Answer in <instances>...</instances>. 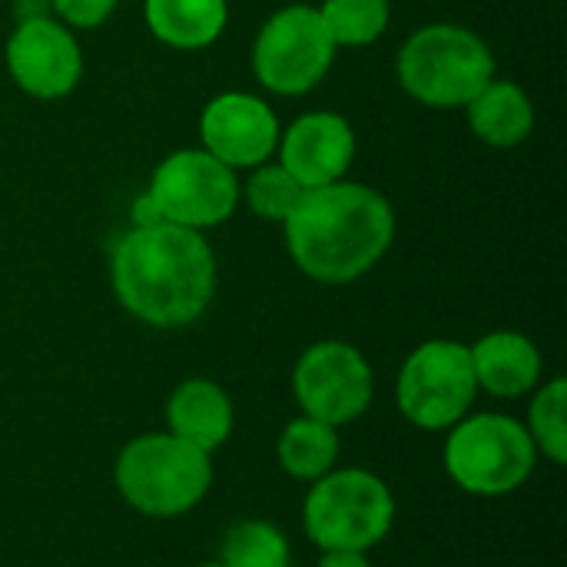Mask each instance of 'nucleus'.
I'll return each mask as SVG.
<instances>
[{"mask_svg":"<svg viewBox=\"0 0 567 567\" xmlns=\"http://www.w3.org/2000/svg\"><path fill=\"white\" fill-rule=\"evenodd\" d=\"M120 306L146 326L179 329L196 322L216 292V256L203 233L173 223L130 226L110 259Z\"/></svg>","mask_w":567,"mask_h":567,"instance_id":"f257e3e1","label":"nucleus"},{"mask_svg":"<svg viewBox=\"0 0 567 567\" xmlns=\"http://www.w3.org/2000/svg\"><path fill=\"white\" fill-rule=\"evenodd\" d=\"M292 262L316 282L346 286L382 262L395 239L392 203L365 183L302 189L282 223Z\"/></svg>","mask_w":567,"mask_h":567,"instance_id":"f03ea898","label":"nucleus"},{"mask_svg":"<svg viewBox=\"0 0 567 567\" xmlns=\"http://www.w3.org/2000/svg\"><path fill=\"white\" fill-rule=\"evenodd\" d=\"M395 73L402 90L422 106L458 110L495 80V53L468 27L429 23L402 43Z\"/></svg>","mask_w":567,"mask_h":567,"instance_id":"7ed1b4c3","label":"nucleus"},{"mask_svg":"<svg viewBox=\"0 0 567 567\" xmlns=\"http://www.w3.org/2000/svg\"><path fill=\"white\" fill-rule=\"evenodd\" d=\"M209 485L213 458L169 432L133 439L116 458V488L123 502L150 518H179L193 512Z\"/></svg>","mask_w":567,"mask_h":567,"instance_id":"20e7f679","label":"nucleus"},{"mask_svg":"<svg viewBox=\"0 0 567 567\" xmlns=\"http://www.w3.org/2000/svg\"><path fill=\"white\" fill-rule=\"evenodd\" d=\"M302 522L322 551H369L395 522L392 488L365 468H332L302 502Z\"/></svg>","mask_w":567,"mask_h":567,"instance_id":"39448f33","label":"nucleus"},{"mask_svg":"<svg viewBox=\"0 0 567 567\" xmlns=\"http://www.w3.org/2000/svg\"><path fill=\"white\" fill-rule=\"evenodd\" d=\"M538 462V449L525 425L508 415H465L445 442L449 478L478 498H505L518 492Z\"/></svg>","mask_w":567,"mask_h":567,"instance_id":"423d86ee","label":"nucleus"},{"mask_svg":"<svg viewBox=\"0 0 567 567\" xmlns=\"http://www.w3.org/2000/svg\"><path fill=\"white\" fill-rule=\"evenodd\" d=\"M478 395L472 352L452 339L422 342L402 365L395 382L399 412L425 432H442L462 422Z\"/></svg>","mask_w":567,"mask_h":567,"instance_id":"0eeeda50","label":"nucleus"},{"mask_svg":"<svg viewBox=\"0 0 567 567\" xmlns=\"http://www.w3.org/2000/svg\"><path fill=\"white\" fill-rule=\"evenodd\" d=\"M336 50L319 10L292 3L262 23L252 47V73L269 93L302 96L326 80Z\"/></svg>","mask_w":567,"mask_h":567,"instance_id":"6e6552de","label":"nucleus"},{"mask_svg":"<svg viewBox=\"0 0 567 567\" xmlns=\"http://www.w3.org/2000/svg\"><path fill=\"white\" fill-rule=\"evenodd\" d=\"M146 196L159 209L163 223L203 233L236 213L239 179L236 169L206 150H176L153 169Z\"/></svg>","mask_w":567,"mask_h":567,"instance_id":"1a4fd4ad","label":"nucleus"},{"mask_svg":"<svg viewBox=\"0 0 567 567\" xmlns=\"http://www.w3.org/2000/svg\"><path fill=\"white\" fill-rule=\"evenodd\" d=\"M375 379L365 355L339 339L309 346L292 369V395L309 419L332 429L362 419L372 405Z\"/></svg>","mask_w":567,"mask_h":567,"instance_id":"9d476101","label":"nucleus"},{"mask_svg":"<svg viewBox=\"0 0 567 567\" xmlns=\"http://www.w3.org/2000/svg\"><path fill=\"white\" fill-rule=\"evenodd\" d=\"M7 70L33 100H60L83 76V53L70 27L50 17H30L7 40Z\"/></svg>","mask_w":567,"mask_h":567,"instance_id":"9b49d317","label":"nucleus"},{"mask_svg":"<svg viewBox=\"0 0 567 567\" xmlns=\"http://www.w3.org/2000/svg\"><path fill=\"white\" fill-rule=\"evenodd\" d=\"M199 136L203 150L229 169H252L276 156L282 126L266 100L233 90L203 106Z\"/></svg>","mask_w":567,"mask_h":567,"instance_id":"f8f14e48","label":"nucleus"},{"mask_svg":"<svg viewBox=\"0 0 567 567\" xmlns=\"http://www.w3.org/2000/svg\"><path fill=\"white\" fill-rule=\"evenodd\" d=\"M355 159V130L346 116L316 110L302 113L279 136V163L299 179V186L339 183Z\"/></svg>","mask_w":567,"mask_h":567,"instance_id":"ddd939ff","label":"nucleus"},{"mask_svg":"<svg viewBox=\"0 0 567 567\" xmlns=\"http://www.w3.org/2000/svg\"><path fill=\"white\" fill-rule=\"evenodd\" d=\"M468 352H472L478 389H485L495 399L528 395L542 382V369H545L542 352L522 332H508V329L488 332L475 346H468Z\"/></svg>","mask_w":567,"mask_h":567,"instance_id":"4468645a","label":"nucleus"},{"mask_svg":"<svg viewBox=\"0 0 567 567\" xmlns=\"http://www.w3.org/2000/svg\"><path fill=\"white\" fill-rule=\"evenodd\" d=\"M233 402L223 385L209 379H186L166 402V425L169 435L196 445L199 452L213 455L233 435Z\"/></svg>","mask_w":567,"mask_h":567,"instance_id":"2eb2a0df","label":"nucleus"},{"mask_svg":"<svg viewBox=\"0 0 567 567\" xmlns=\"http://www.w3.org/2000/svg\"><path fill=\"white\" fill-rule=\"evenodd\" d=\"M468 126L472 133L498 150L518 146L535 130V106L528 93L512 80H488L468 103Z\"/></svg>","mask_w":567,"mask_h":567,"instance_id":"dca6fc26","label":"nucleus"},{"mask_svg":"<svg viewBox=\"0 0 567 567\" xmlns=\"http://www.w3.org/2000/svg\"><path fill=\"white\" fill-rule=\"evenodd\" d=\"M150 33L173 50L213 47L229 23V0H146Z\"/></svg>","mask_w":567,"mask_h":567,"instance_id":"f3484780","label":"nucleus"},{"mask_svg":"<svg viewBox=\"0 0 567 567\" xmlns=\"http://www.w3.org/2000/svg\"><path fill=\"white\" fill-rule=\"evenodd\" d=\"M276 455H279V465L286 468V475H292L299 482H319L322 475L332 472V465L339 458V435L332 425L302 415L282 429V435L276 442Z\"/></svg>","mask_w":567,"mask_h":567,"instance_id":"a211bd4d","label":"nucleus"},{"mask_svg":"<svg viewBox=\"0 0 567 567\" xmlns=\"http://www.w3.org/2000/svg\"><path fill=\"white\" fill-rule=\"evenodd\" d=\"M336 47H369L392 20L389 0H322L316 7Z\"/></svg>","mask_w":567,"mask_h":567,"instance_id":"6ab92c4d","label":"nucleus"},{"mask_svg":"<svg viewBox=\"0 0 567 567\" xmlns=\"http://www.w3.org/2000/svg\"><path fill=\"white\" fill-rule=\"evenodd\" d=\"M219 565L226 567H289L286 535L259 518L239 522L226 532L219 548Z\"/></svg>","mask_w":567,"mask_h":567,"instance_id":"aec40b11","label":"nucleus"},{"mask_svg":"<svg viewBox=\"0 0 567 567\" xmlns=\"http://www.w3.org/2000/svg\"><path fill=\"white\" fill-rule=\"evenodd\" d=\"M528 435L535 449L551 458L555 465L567 462V382L551 379L535 392L532 412H528Z\"/></svg>","mask_w":567,"mask_h":567,"instance_id":"412c9836","label":"nucleus"},{"mask_svg":"<svg viewBox=\"0 0 567 567\" xmlns=\"http://www.w3.org/2000/svg\"><path fill=\"white\" fill-rule=\"evenodd\" d=\"M306 186L282 166V163H259L252 166V176L246 183V203L249 209L266 223H286V216L296 209Z\"/></svg>","mask_w":567,"mask_h":567,"instance_id":"4be33fe9","label":"nucleus"},{"mask_svg":"<svg viewBox=\"0 0 567 567\" xmlns=\"http://www.w3.org/2000/svg\"><path fill=\"white\" fill-rule=\"evenodd\" d=\"M56 20L63 27H76V30H93V27H103L113 10H116V0H50Z\"/></svg>","mask_w":567,"mask_h":567,"instance_id":"5701e85b","label":"nucleus"},{"mask_svg":"<svg viewBox=\"0 0 567 567\" xmlns=\"http://www.w3.org/2000/svg\"><path fill=\"white\" fill-rule=\"evenodd\" d=\"M319 567H372L365 551H322Z\"/></svg>","mask_w":567,"mask_h":567,"instance_id":"b1692460","label":"nucleus"},{"mask_svg":"<svg viewBox=\"0 0 567 567\" xmlns=\"http://www.w3.org/2000/svg\"><path fill=\"white\" fill-rule=\"evenodd\" d=\"M156 223H163V216H159V209L153 206V199L143 193V196L133 203V226H156Z\"/></svg>","mask_w":567,"mask_h":567,"instance_id":"393cba45","label":"nucleus"},{"mask_svg":"<svg viewBox=\"0 0 567 567\" xmlns=\"http://www.w3.org/2000/svg\"><path fill=\"white\" fill-rule=\"evenodd\" d=\"M203 567H226V565H219V561H216V565H203Z\"/></svg>","mask_w":567,"mask_h":567,"instance_id":"a878e982","label":"nucleus"}]
</instances>
